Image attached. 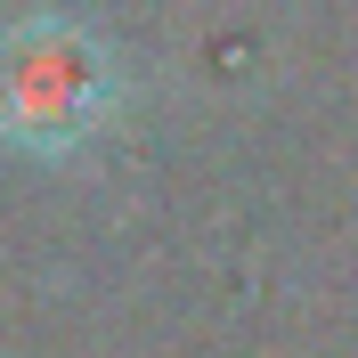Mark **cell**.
I'll use <instances>...</instances> for the list:
<instances>
[{
  "mask_svg": "<svg viewBox=\"0 0 358 358\" xmlns=\"http://www.w3.org/2000/svg\"><path fill=\"white\" fill-rule=\"evenodd\" d=\"M122 90H131L122 57L98 24L49 17V8L0 24V138L66 155L114 122Z\"/></svg>",
  "mask_w": 358,
  "mask_h": 358,
  "instance_id": "cell-1",
  "label": "cell"
}]
</instances>
